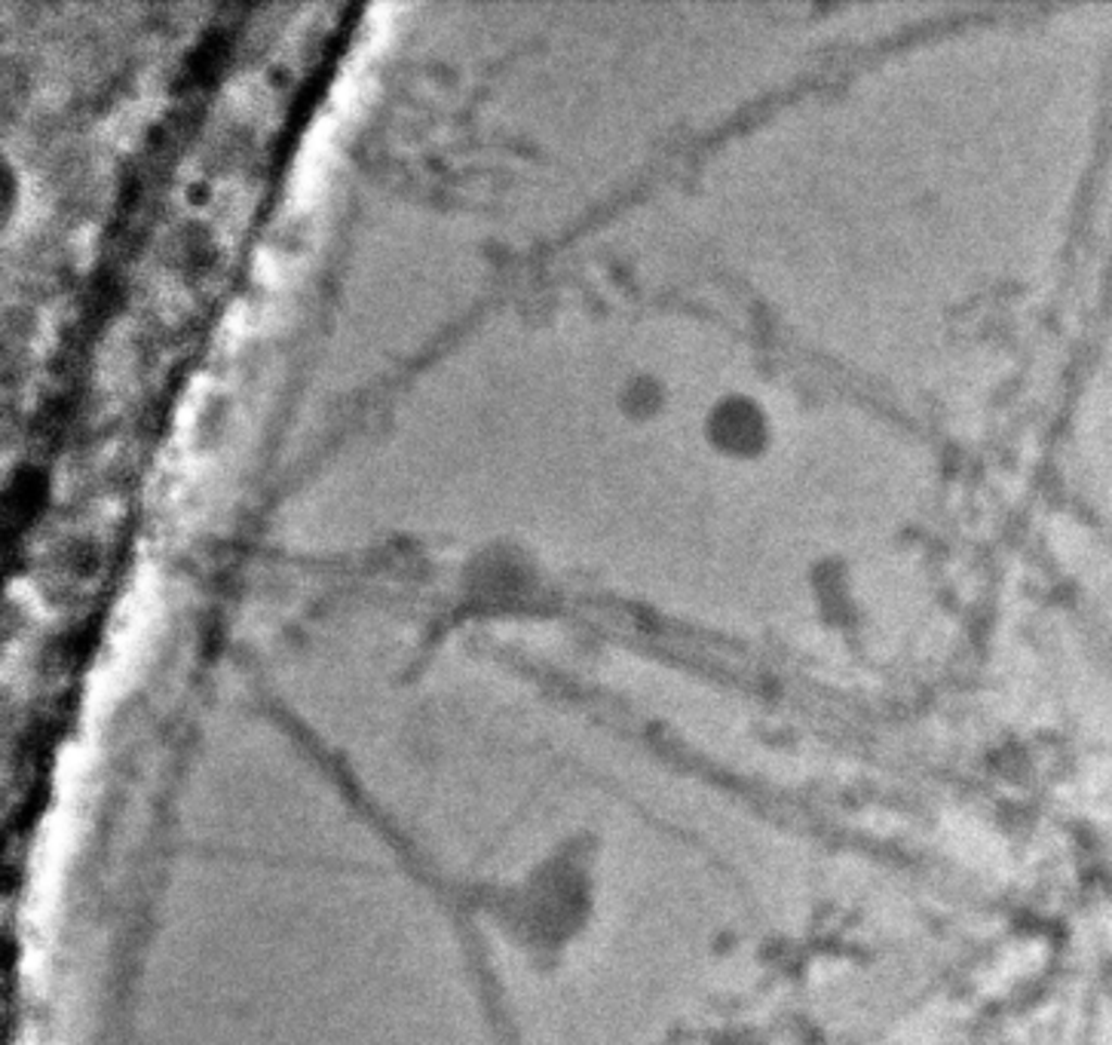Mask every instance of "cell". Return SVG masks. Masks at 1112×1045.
Instances as JSON below:
<instances>
[{
	"label": "cell",
	"mask_w": 1112,
	"mask_h": 1045,
	"mask_svg": "<svg viewBox=\"0 0 1112 1045\" xmlns=\"http://www.w3.org/2000/svg\"><path fill=\"white\" fill-rule=\"evenodd\" d=\"M763 439V420L748 405H736L730 414H720V442L736 448H754Z\"/></svg>",
	"instance_id": "6da1fadb"
}]
</instances>
